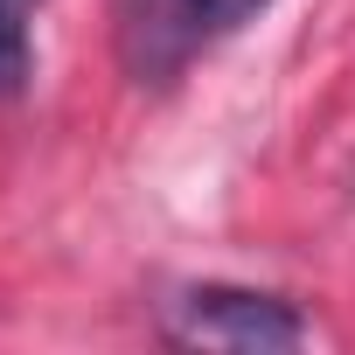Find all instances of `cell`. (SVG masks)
<instances>
[{
  "label": "cell",
  "instance_id": "cell-1",
  "mask_svg": "<svg viewBox=\"0 0 355 355\" xmlns=\"http://www.w3.org/2000/svg\"><path fill=\"white\" fill-rule=\"evenodd\" d=\"M160 334L174 348H300L313 334V320L265 286H230V279H202L182 286L174 300H160Z\"/></svg>",
  "mask_w": 355,
  "mask_h": 355
},
{
  "label": "cell",
  "instance_id": "cell-2",
  "mask_svg": "<svg viewBox=\"0 0 355 355\" xmlns=\"http://www.w3.org/2000/svg\"><path fill=\"white\" fill-rule=\"evenodd\" d=\"M265 8L272 0H119V56L139 84H167Z\"/></svg>",
  "mask_w": 355,
  "mask_h": 355
},
{
  "label": "cell",
  "instance_id": "cell-3",
  "mask_svg": "<svg viewBox=\"0 0 355 355\" xmlns=\"http://www.w3.org/2000/svg\"><path fill=\"white\" fill-rule=\"evenodd\" d=\"M35 15L42 0H0V98H21L35 77Z\"/></svg>",
  "mask_w": 355,
  "mask_h": 355
}]
</instances>
